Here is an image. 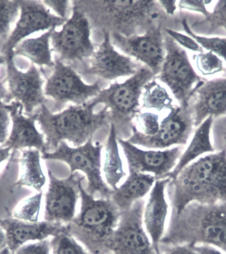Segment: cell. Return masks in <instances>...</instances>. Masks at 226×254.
<instances>
[{
    "instance_id": "obj_3",
    "label": "cell",
    "mask_w": 226,
    "mask_h": 254,
    "mask_svg": "<svg viewBox=\"0 0 226 254\" xmlns=\"http://www.w3.org/2000/svg\"><path fill=\"white\" fill-rule=\"evenodd\" d=\"M95 104L91 101L82 105L70 106L58 113L51 112L45 104L37 112V121L45 137L46 152L56 150L62 141L74 147L85 144L96 132L109 122V112L104 107L94 112Z\"/></svg>"
},
{
    "instance_id": "obj_25",
    "label": "cell",
    "mask_w": 226,
    "mask_h": 254,
    "mask_svg": "<svg viewBox=\"0 0 226 254\" xmlns=\"http://www.w3.org/2000/svg\"><path fill=\"white\" fill-rule=\"evenodd\" d=\"M41 151L36 149H24L19 159L18 180L13 187H29L38 192L46 184V177L41 163Z\"/></svg>"
},
{
    "instance_id": "obj_1",
    "label": "cell",
    "mask_w": 226,
    "mask_h": 254,
    "mask_svg": "<svg viewBox=\"0 0 226 254\" xmlns=\"http://www.w3.org/2000/svg\"><path fill=\"white\" fill-rule=\"evenodd\" d=\"M171 182L174 185L172 216L179 215L191 202H226V147L190 163Z\"/></svg>"
},
{
    "instance_id": "obj_12",
    "label": "cell",
    "mask_w": 226,
    "mask_h": 254,
    "mask_svg": "<svg viewBox=\"0 0 226 254\" xmlns=\"http://www.w3.org/2000/svg\"><path fill=\"white\" fill-rule=\"evenodd\" d=\"M144 206L142 198L121 212L110 245L111 254H160L153 247L143 228Z\"/></svg>"
},
{
    "instance_id": "obj_30",
    "label": "cell",
    "mask_w": 226,
    "mask_h": 254,
    "mask_svg": "<svg viewBox=\"0 0 226 254\" xmlns=\"http://www.w3.org/2000/svg\"><path fill=\"white\" fill-rule=\"evenodd\" d=\"M42 199V191L25 198L15 208L13 217L25 222H39Z\"/></svg>"
},
{
    "instance_id": "obj_13",
    "label": "cell",
    "mask_w": 226,
    "mask_h": 254,
    "mask_svg": "<svg viewBox=\"0 0 226 254\" xmlns=\"http://www.w3.org/2000/svg\"><path fill=\"white\" fill-rule=\"evenodd\" d=\"M49 184L45 194V221L68 224L76 216L80 198L79 184L85 179L79 173H70L66 179H58L48 171Z\"/></svg>"
},
{
    "instance_id": "obj_33",
    "label": "cell",
    "mask_w": 226,
    "mask_h": 254,
    "mask_svg": "<svg viewBox=\"0 0 226 254\" xmlns=\"http://www.w3.org/2000/svg\"><path fill=\"white\" fill-rule=\"evenodd\" d=\"M193 59L195 61L196 67L202 75H213L226 70L222 59L210 51L194 55Z\"/></svg>"
},
{
    "instance_id": "obj_15",
    "label": "cell",
    "mask_w": 226,
    "mask_h": 254,
    "mask_svg": "<svg viewBox=\"0 0 226 254\" xmlns=\"http://www.w3.org/2000/svg\"><path fill=\"white\" fill-rule=\"evenodd\" d=\"M111 39L114 46L143 63L154 75L160 73L166 56L164 39L160 25H152L141 35L125 36L113 33Z\"/></svg>"
},
{
    "instance_id": "obj_5",
    "label": "cell",
    "mask_w": 226,
    "mask_h": 254,
    "mask_svg": "<svg viewBox=\"0 0 226 254\" xmlns=\"http://www.w3.org/2000/svg\"><path fill=\"white\" fill-rule=\"evenodd\" d=\"M93 18L113 28L114 32L125 36L134 35L137 27H152L160 15L158 1L152 0H113V1H73Z\"/></svg>"
},
{
    "instance_id": "obj_42",
    "label": "cell",
    "mask_w": 226,
    "mask_h": 254,
    "mask_svg": "<svg viewBox=\"0 0 226 254\" xmlns=\"http://www.w3.org/2000/svg\"><path fill=\"white\" fill-rule=\"evenodd\" d=\"M192 248L198 254H225L214 246L209 245H195L192 246Z\"/></svg>"
},
{
    "instance_id": "obj_49",
    "label": "cell",
    "mask_w": 226,
    "mask_h": 254,
    "mask_svg": "<svg viewBox=\"0 0 226 254\" xmlns=\"http://www.w3.org/2000/svg\"><path fill=\"white\" fill-rule=\"evenodd\" d=\"M222 135H223V139H224V143H225V145L226 146V130H224L223 131V134H222Z\"/></svg>"
},
{
    "instance_id": "obj_29",
    "label": "cell",
    "mask_w": 226,
    "mask_h": 254,
    "mask_svg": "<svg viewBox=\"0 0 226 254\" xmlns=\"http://www.w3.org/2000/svg\"><path fill=\"white\" fill-rule=\"evenodd\" d=\"M19 10V0H0V53L7 42L11 24L17 18Z\"/></svg>"
},
{
    "instance_id": "obj_45",
    "label": "cell",
    "mask_w": 226,
    "mask_h": 254,
    "mask_svg": "<svg viewBox=\"0 0 226 254\" xmlns=\"http://www.w3.org/2000/svg\"><path fill=\"white\" fill-rule=\"evenodd\" d=\"M11 151L8 147H0V165L9 158V157L10 156Z\"/></svg>"
},
{
    "instance_id": "obj_7",
    "label": "cell",
    "mask_w": 226,
    "mask_h": 254,
    "mask_svg": "<svg viewBox=\"0 0 226 254\" xmlns=\"http://www.w3.org/2000/svg\"><path fill=\"white\" fill-rule=\"evenodd\" d=\"M103 145L93 143L90 139L85 144L79 147H70L66 141L59 144L52 152L43 153L45 160L63 161L68 165L70 173L81 171L88 179L86 191L91 195L96 193L102 198H111L113 189L105 183L101 172V152Z\"/></svg>"
},
{
    "instance_id": "obj_40",
    "label": "cell",
    "mask_w": 226,
    "mask_h": 254,
    "mask_svg": "<svg viewBox=\"0 0 226 254\" xmlns=\"http://www.w3.org/2000/svg\"><path fill=\"white\" fill-rule=\"evenodd\" d=\"M45 6L52 9L56 13L57 16L60 18L66 19V13L70 1L68 0H50V1H43Z\"/></svg>"
},
{
    "instance_id": "obj_28",
    "label": "cell",
    "mask_w": 226,
    "mask_h": 254,
    "mask_svg": "<svg viewBox=\"0 0 226 254\" xmlns=\"http://www.w3.org/2000/svg\"><path fill=\"white\" fill-rule=\"evenodd\" d=\"M142 107L154 109L158 112L171 110L173 99L164 87L155 80H150L143 86L142 90Z\"/></svg>"
},
{
    "instance_id": "obj_39",
    "label": "cell",
    "mask_w": 226,
    "mask_h": 254,
    "mask_svg": "<svg viewBox=\"0 0 226 254\" xmlns=\"http://www.w3.org/2000/svg\"><path fill=\"white\" fill-rule=\"evenodd\" d=\"M178 5L180 9H186V10L196 11V12L202 13L205 17V18L209 15L210 13L206 9L204 1L181 0V1H179Z\"/></svg>"
},
{
    "instance_id": "obj_24",
    "label": "cell",
    "mask_w": 226,
    "mask_h": 254,
    "mask_svg": "<svg viewBox=\"0 0 226 254\" xmlns=\"http://www.w3.org/2000/svg\"><path fill=\"white\" fill-rule=\"evenodd\" d=\"M212 123L213 117L208 116L198 126L190 144L184 152L181 155L178 164L169 175L168 178L171 179V181H174L184 167L187 166L200 155H203L204 153L214 152V149L210 139V131Z\"/></svg>"
},
{
    "instance_id": "obj_36",
    "label": "cell",
    "mask_w": 226,
    "mask_h": 254,
    "mask_svg": "<svg viewBox=\"0 0 226 254\" xmlns=\"http://www.w3.org/2000/svg\"><path fill=\"white\" fill-rule=\"evenodd\" d=\"M166 32L168 36H170L179 45L183 47L184 48L194 51V52L204 53L203 48L192 37L170 29H166Z\"/></svg>"
},
{
    "instance_id": "obj_8",
    "label": "cell",
    "mask_w": 226,
    "mask_h": 254,
    "mask_svg": "<svg viewBox=\"0 0 226 254\" xmlns=\"http://www.w3.org/2000/svg\"><path fill=\"white\" fill-rule=\"evenodd\" d=\"M164 44L166 56L157 78L170 88L180 106L187 107L190 98L204 82L192 67L185 50L168 35Z\"/></svg>"
},
{
    "instance_id": "obj_48",
    "label": "cell",
    "mask_w": 226,
    "mask_h": 254,
    "mask_svg": "<svg viewBox=\"0 0 226 254\" xmlns=\"http://www.w3.org/2000/svg\"><path fill=\"white\" fill-rule=\"evenodd\" d=\"M0 254H14L12 252L10 251V250L8 248L6 247L4 248L2 250V251L0 252Z\"/></svg>"
},
{
    "instance_id": "obj_46",
    "label": "cell",
    "mask_w": 226,
    "mask_h": 254,
    "mask_svg": "<svg viewBox=\"0 0 226 254\" xmlns=\"http://www.w3.org/2000/svg\"><path fill=\"white\" fill-rule=\"evenodd\" d=\"M7 247L6 236L2 228H0V252Z\"/></svg>"
},
{
    "instance_id": "obj_4",
    "label": "cell",
    "mask_w": 226,
    "mask_h": 254,
    "mask_svg": "<svg viewBox=\"0 0 226 254\" xmlns=\"http://www.w3.org/2000/svg\"><path fill=\"white\" fill-rule=\"evenodd\" d=\"M79 184L81 207L67 224L68 233L85 246L90 254H110V245L121 212L111 198L95 199Z\"/></svg>"
},
{
    "instance_id": "obj_50",
    "label": "cell",
    "mask_w": 226,
    "mask_h": 254,
    "mask_svg": "<svg viewBox=\"0 0 226 254\" xmlns=\"http://www.w3.org/2000/svg\"></svg>"
},
{
    "instance_id": "obj_44",
    "label": "cell",
    "mask_w": 226,
    "mask_h": 254,
    "mask_svg": "<svg viewBox=\"0 0 226 254\" xmlns=\"http://www.w3.org/2000/svg\"><path fill=\"white\" fill-rule=\"evenodd\" d=\"M5 80H3L0 78V102H4L5 104H9L11 102L9 97L7 88L5 86Z\"/></svg>"
},
{
    "instance_id": "obj_21",
    "label": "cell",
    "mask_w": 226,
    "mask_h": 254,
    "mask_svg": "<svg viewBox=\"0 0 226 254\" xmlns=\"http://www.w3.org/2000/svg\"><path fill=\"white\" fill-rule=\"evenodd\" d=\"M170 182V178L156 181L143 208V225L150 237L153 247L160 254V244L164 236L169 209L166 189Z\"/></svg>"
},
{
    "instance_id": "obj_10",
    "label": "cell",
    "mask_w": 226,
    "mask_h": 254,
    "mask_svg": "<svg viewBox=\"0 0 226 254\" xmlns=\"http://www.w3.org/2000/svg\"><path fill=\"white\" fill-rule=\"evenodd\" d=\"M54 61V70L47 78L44 92L45 96L54 100V111H58L69 102L76 105L87 103L101 92V80L86 84L72 66L65 64L58 58Z\"/></svg>"
},
{
    "instance_id": "obj_26",
    "label": "cell",
    "mask_w": 226,
    "mask_h": 254,
    "mask_svg": "<svg viewBox=\"0 0 226 254\" xmlns=\"http://www.w3.org/2000/svg\"><path fill=\"white\" fill-rule=\"evenodd\" d=\"M54 29H50L35 38L25 39L13 49V56L26 57L32 64L39 66L54 67L52 50L50 47L51 35Z\"/></svg>"
},
{
    "instance_id": "obj_16",
    "label": "cell",
    "mask_w": 226,
    "mask_h": 254,
    "mask_svg": "<svg viewBox=\"0 0 226 254\" xmlns=\"http://www.w3.org/2000/svg\"><path fill=\"white\" fill-rule=\"evenodd\" d=\"M118 142L127 159L129 173H151L157 180L168 178L181 155L180 147L164 150H143L121 138Z\"/></svg>"
},
{
    "instance_id": "obj_20",
    "label": "cell",
    "mask_w": 226,
    "mask_h": 254,
    "mask_svg": "<svg viewBox=\"0 0 226 254\" xmlns=\"http://www.w3.org/2000/svg\"><path fill=\"white\" fill-rule=\"evenodd\" d=\"M0 227L6 236L7 247L13 254L21 246L30 241H41L68 232L67 224L43 221L29 222L16 218H0Z\"/></svg>"
},
{
    "instance_id": "obj_6",
    "label": "cell",
    "mask_w": 226,
    "mask_h": 254,
    "mask_svg": "<svg viewBox=\"0 0 226 254\" xmlns=\"http://www.w3.org/2000/svg\"><path fill=\"white\" fill-rule=\"evenodd\" d=\"M152 70L141 67L125 82H115L101 90L90 101L95 106L103 104L109 112V122L127 136L132 134L133 120L139 114V98L143 86L154 77Z\"/></svg>"
},
{
    "instance_id": "obj_11",
    "label": "cell",
    "mask_w": 226,
    "mask_h": 254,
    "mask_svg": "<svg viewBox=\"0 0 226 254\" xmlns=\"http://www.w3.org/2000/svg\"><path fill=\"white\" fill-rule=\"evenodd\" d=\"M168 115L160 122L156 135L147 136L134 126L132 134L127 139L134 145L148 149H163L176 145H186L193 131V114L189 106H174Z\"/></svg>"
},
{
    "instance_id": "obj_38",
    "label": "cell",
    "mask_w": 226,
    "mask_h": 254,
    "mask_svg": "<svg viewBox=\"0 0 226 254\" xmlns=\"http://www.w3.org/2000/svg\"><path fill=\"white\" fill-rule=\"evenodd\" d=\"M11 118L7 104L0 102V143H4L8 138V129Z\"/></svg>"
},
{
    "instance_id": "obj_17",
    "label": "cell",
    "mask_w": 226,
    "mask_h": 254,
    "mask_svg": "<svg viewBox=\"0 0 226 254\" xmlns=\"http://www.w3.org/2000/svg\"><path fill=\"white\" fill-rule=\"evenodd\" d=\"M20 17L7 42L1 55L6 56L27 37L39 31L55 29L64 24L67 19L51 13L41 1L19 0Z\"/></svg>"
},
{
    "instance_id": "obj_47",
    "label": "cell",
    "mask_w": 226,
    "mask_h": 254,
    "mask_svg": "<svg viewBox=\"0 0 226 254\" xmlns=\"http://www.w3.org/2000/svg\"><path fill=\"white\" fill-rule=\"evenodd\" d=\"M6 64V57L4 55L0 54V66L5 65Z\"/></svg>"
},
{
    "instance_id": "obj_37",
    "label": "cell",
    "mask_w": 226,
    "mask_h": 254,
    "mask_svg": "<svg viewBox=\"0 0 226 254\" xmlns=\"http://www.w3.org/2000/svg\"><path fill=\"white\" fill-rule=\"evenodd\" d=\"M50 241L46 239L24 244L18 248L14 254H50Z\"/></svg>"
},
{
    "instance_id": "obj_23",
    "label": "cell",
    "mask_w": 226,
    "mask_h": 254,
    "mask_svg": "<svg viewBox=\"0 0 226 254\" xmlns=\"http://www.w3.org/2000/svg\"><path fill=\"white\" fill-rule=\"evenodd\" d=\"M156 181L154 175L148 173H129L125 182L113 190L111 199L121 212L125 211L142 199L152 190Z\"/></svg>"
},
{
    "instance_id": "obj_32",
    "label": "cell",
    "mask_w": 226,
    "mask_h": 254,
    "mask_svg": "<svg viewBox=\"0 0 226 254\" xmlns=\"http://www.w3.org/2000/svg\"><path fill=\"white\" fill-rule=\"evenodd\" d=\"M50 246L53 254H90L68 232L53 237Z\"/></svg>"
},
{
    "instance_id": "obj_22",
    "label": "cell",
    "mask_w": 226,
    "mask_h": 254,
    "mask_svg": "<svg viewBox=\"0 0 226 254\" xmlns=\"http://www.w3.org/2000/svg\"><path fill=\"white\" fill-rule=\"evenodd\" d=\"M195 94L197 99L191 109L195 127L208 116L219 117L226 114V78L204 82Z\"/></svg>"
},
{
    "instance_id": "obj_19",
    "label": "cell",
    "mask_w": 226,
    "mask_h": 254,
    "mask_svg": "<svg viewBox=\"0 0 226 254\" xmlns=\"http://www.w3.org/2000/svg\"><path fill=\"white\" fill-rule=\"evenodd\" d=\"M12 127L10 135L1 145L11 150L19 149H36L41 153L46 152L45 135L36 127V114L25 116L24 109L19 102L11 101L7 104Z\"/></svg>"
},
{
    "instance_id": "obj_34",
    "label": "cell",
    "mask_w": 226,
    "mask_h": 254,
    "mask_svg": "<svg viewBox=\"0 0 226 254\" xmlns=\"http://www.w3.org/2000/svg\"><path fill=\"white\" fill-rule=\"evenodd\" d=\"M208 25L209 32H213L216 29L223 27L226 30V0L218 1L212 12L202 21H198L192 24L197 27L202 25Z\"/></svg>"
},
{
    "instance_id": "obj_41",
    "label": "cell",
    "mask_w": 226,
    "mask_h": 254,
    "mask_svg": "<svg viewBox=\"0 0 226 254\" xmlns=\"http://www.w3.org/2000/svg\"><path fill=\"white\" fill-rule=\"evenodd\" d=\"M164 246L165 248L164 254H198L192 248V246L183 244V245H177L172 246Z\"/></svg>"
},
{
    "instance_id": "obj_31",
    "label": "cell",
    "mask_w": 226,
    "mask_h": 254,
    "mask_svg": "<svg viewBox=\"0 0 226 254\" xmlns=\"http://www.w3.org/2000/svg\"><path fill=\"white\" fill-rule=\"evenodd\" d=\"M181 23L186 34L194 39L202 48L222 57L226 61V38L200 36L192 31L186 18L182 19Z\"/></svg>"
},
{
    "instance_id": "obj_2",
    "label": "cell",
    "mask_w": 226,
    "mask_h": 254,
    "mask_svg": "<svg viewBox=\"0 0 226 254\" xmlns=\"http://www.w3.org/2000/svg\"><path fill=\"white\" fill-rule=\"evenodd\" d=\"M183 244L212 246L226 253V202H191L179 215L172 216L160 246Z\"/></svg>"
},
{
    "instance_id": "obj_14",
    "label": "cell",
    "mask_w": 226,
    "mask_h": 254,
    "mask_svg": "<svg viewBox=\"0 0 226 254\" xmlns=\"http://www.w3.org/2000/svg\"><path fill=\"white\" fill-rule=\"evenodd\" d=\"M7 91L11 101L19 102L27 116L35 114V110L45 104L43 79L40 70L31 64L26 72L19 70L13 61V53L6 55Z\"/></svg>"
},
{
    "instance_id": "obj_43",
    "label": "cell",
    "mask_w": 226,
    "mask_h": 254,
    "mask_svg": "<svg viewBox=\"0 0 226 254\" xmlns=\"http://www.w3.org/2000/svg\"><path fill=\"white\" fill-rule=\"evenodd\" d=\"M158 3L169 15H174L177 10V1H174V0H172V1L171 0H161V1H158Z\"/></svg>"
},
{
    "instance_id": "obj_27",
    "label": "cell",
    "mask_w": 226,
    "mask_h": 254,
    "mask_svg": "<svg viewBox=\"0 0 226 254\" xmlns=\"http://www.w3.org/2000/svg\"><path fill=\"white\" fill-rule=\"evenodd\" d=\"M103 173L105 183L113 190L117 188L118 185L126 176L119 152L117 131L115 126L112 124L105 147Z\"/></svg>"
},
{
    "instance_id": "obj_35",
    "label": "cell",
    "mask_w": 226,
    "mask_h": 254,
    "mask_svg": "<svg viewBox=\"0 0 226 254\" xmlns=\"http://www.w3.org/2000/svg\"><path fill=\"white\" fill-rule=\"evenodd\" d=\"M137 122L140 129L138 130L147 136H153L158 132L160 127L158 114L152 112L139 113L137 116Z\"/></svg>"
},
{
    "instance_id": "obj_9",
    "label": "cell",
    "mask_w": 226,
    "mask_h": 254,
    "mask_svg": "<svg viewBox=\"0 0 226 254\" xmlns=\"http://www.w3.org/2000/svg\"><path fill=\"white\" fill-rule=\"evenodd\" d=\"M52 51L64 61H79L91 58L95 47L91 39V25L86 13L74 5L70 18L62 25L60 31L54 29L51 35Z\"/></svg>"
},
{
    "instance_id": "obj_18",
    "label": "cell",
    "mask_w": 226,
    "mask_h": 254,
    "mask_svg": "<svg viewBox=\"0 0 226 254\" xmlns=\"http://www.w3.org/2000/svg\"><path fill=\"white\" fill-rule=\"evenodd\" d=\"M103 42L94 53L91 64L84 73L109 80L134 75L139 69L137 64L130 57L115 50L109 31L103 29Z\"/></svg>"
}]
</instances>
